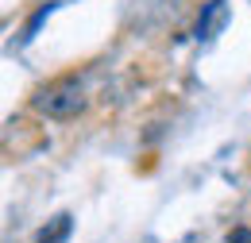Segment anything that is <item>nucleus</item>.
Listing matches in <instances>:
<instances>
[{"mask_svg":"<svg viewBox=\"0 0 251 243\" xmlns=\"http://www.w3.org/2000/svg\"><path fill=\"white\" fill-rule=\"evenodd\" d=\"M85 104H89L85 85H81L74 73L47 81V85L35 89V97H31V108L39 116H47V120H77V116L85 112Z\"/></svg>","mask_w":251,"mask_h":243,"instance_id":"nucleus-1","label":"nucleus"},{"mask_svg":"<svg viewBox=\"0 0 251 243\" xmlns=\"http://www.w3.org/2000/svg\"><path fill=\"white\" fill-rule=\"evenodd\" d=\"M224 24H228V4H224V0H209V4H201V16H197L193 35H197V39H213Z\"/></svg>","mask_w":251,"mask_h":243,"instance_id":"nucleus-2","label":"nucleus"},{"mask_svg":"<svg viewBox=\"0 0 251 243\" xmlns=\"http://www.w3.org/2000/svg\"><path fill=\"white\" fill-rule=\"evenodd\" d=\"M70 224H74V216L70 213H58L47 228H39V236H35V243H66V236H70Z\"/></svg>","mask_w":251,"mask_h":243,"instance_id":"nucleus-3","label":"nucleus"},{"mask_svg":"<svg viewBox=\"0 0 251 243\" xmlns=\"http://www.w3.org/2000/svg\"><path fill=\"white\" fill-rule=\"evenodd\" d=\"M224 243H251V228H232L224 236Z\"/></svg>","mask_w":251,"mask_h":243,"instance_id":"nucleus-4","label":"nucleus"}]
</instances>
